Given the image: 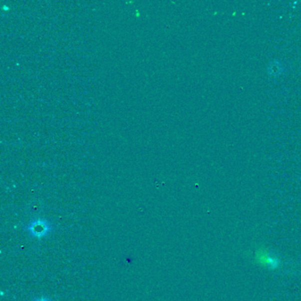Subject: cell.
Instances as JSON below:
<instances>
[{"label": "cell", "mask_w": 301, "mask_h": 301, "mask_svg": "<svg viewBox=\"0 0 301 301\" xmlns=\"http://www.w3.org/2000/svg\"><path fill=\"white\" fill-rule=\"evenodd\" d=\"M24 230L27 232L31 237L35 239H42L44 237L48 236L49 234L52 233L53 226L50 221L44 218H36L31 220L27 224Z\"/></svg>", "instance_id": "obj_1"}, {"label": "cell", "mask_w": 301, "mask_h": 301, "mask_svg": "<svg viewBox=\"0 0 301 301\" xmlns=\"http://www.w3.org/2000/svg\"><path fill=\"white\" fill-rule=\"evenodd\" d=\"M259 260H261V263L265 264V266L271 269H275L279 266V259L272 256L271 253L263 252L262 255L259 256Z\"/></svg>", "instance_id": "obj_2"}, {"label": "cell", "mask_w": 301, "mask_h": 301, "mask_svg": "<svg viewBox=\"0 0 301 301\" xmlns=\"http://www.w3.org/2000/svg\"><path fill=\"white\" fill-rule=\"evenodd\" d=\"M284 68L281 63L278 61L271 62L268 66V73L272 77H279L283 73Z\"/></svg>", "instance_id": "obj_3"}, {"label": "cell", "mask_w": 301, "mask_h": 301, "mask_svg": "<svg viewBox=\"0 0 301 301\" xmlns=\"http://www.w3.org/2000/svg\"><path fill=\"white\" fill-rule=\"evenodd\" d=\"M32 301H53L49 297H45V296H41V297L35 298Z\"/></svg>", "instance_id": "obj_4"}]
</instances>
